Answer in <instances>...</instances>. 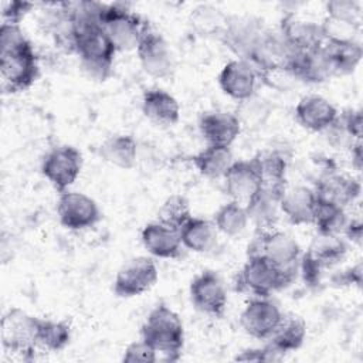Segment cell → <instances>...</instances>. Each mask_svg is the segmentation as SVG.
<instances>
[{"label":"cell","mask_w":363,"mask_h":363,"mask_svg":"<svg viewBox=\"0 0 363 363\" xmlns=\"http://www.w3.org/2000/svg\"><path fill=\"white\" fill-rule=\"evenodd\" d=\"M0 75L6 92L26 91L40 75L35 51L18 24L0 26Z\"/></svg>","instance_id":"6da1fadb"},{"label":"cell","mask_w":363,"mask_h":363,"mask_svg":"<svg viewBox=\"0 0 363 363\" xmlns=\"http://www.w3.org/2000/svg\"><path fill=\"white\" fill-rule=\"evenodd\" d=\"M72 50L78 54L82 69L92 79L105 81L112 74L118 51L101 24L74 27Z\"/></svg>","instance_id":"7a4b0ae2"},{"label":"cell","mask_w":363,"mask_h":363,"mask_svg":"<svg viewBox=\"0 0 363 363\" xmlns=\"http://www.w3.org/2000/svg\"><path fill=\"white\" fill-rule=\"evenodd\" d=\"M140 335L166 360L173 362L180 357L184 346V328L180 316L169 306L160 303L153 308L142 325Z\"/></svg>","instance_id":"3957f363"},{"label":"cell","mask_w":363,"mask_h":363,"mask_svg":"<svg viewBox=\"0 0 363 363\" xmlns=\"http://www.w3.org/2000/svg\"><path fill=\"white\" fill-rule=\"evenodd\" d=\"M296 269H282L264 257L251 255L237 277L235 288L255 298H268L296 278Z\"/></svg>","instance_id":"277c9868"},{"label":"cell","mask_w":363,"mask_h":363,"mask_svg":"<svg viewBox=\"0 0 363 363\" xmlns=\"http://www.w3.org/2000/svg\"><path fill=\"white\" fill-rule=\"evenodd\" d=\"M259 255L282 269H299L301 247L284 231L258 230L248 245V257Z\"/></svg>","instance_id":"5b68a950"},{"label":"cell","mask_w":363,"mask_h":363,"mask_svg":"<svg viewBox=\"0 0 363 363\" xmlns=\"http://www.w3.org/2000/svg\"><path fill=\"white\" fill-rule=\"evenodd\" d=\"M40 319L20 308L9 309L0 322V339L3 347L13 353L31 354L37 345Z\"/></svg>","instance_id":"8992f818"},{"label":"cell","mask_w":363,"mask_h":363,"mask_svg":"<svg viewBox=\"0 0 363 363\" xmlns=\"http://www.w3.org/2000/svg\"><path fill=\"white\" fill-rule=\"evenodd\" d=\"M146 27L147 23L142 21L136 13L119 4H106L102 17V28L116 51L136 50Z\"/></svg>","instance_id":"52a82bcc"},{"label":"cell","mask_w":363,"mask_h":363,"mask_svg":"<svg viewBox=\"0 0 363 363\" xmlns=\"http://www.w3.org/2000/svg\"><path fill=\"white\" fill-rule=\"evenodd\" d=\"M82 169V155L71 145L52 147L43 159L41 173L60 193L78 179Z\"/></svg>","instance_id":"ba28073f"},{"label":"cell","mask_w":363,"mask_h":363,"mask_svg":"<svg viewBox=\"0 0 363 363\" xmlns=\"http://www.w3.org/2000/svg\"><path fill=\"white\" fill-rule=\"evenodd\" d=\"M267 31L262 21L254 17H228L221 38L238 60L250 61Z\"/></svg>","instance_id":"9c48e42d"},{"label":"cell","mask_w":363,"mask_h":363,"mask_svg":"<svg viewBox=\"0 0 363 363\" xmlns=\"http://www.w3.org/2000/svg\"><path fill=\"white\" fill-rule=\"evenodd\" d=\"M159 272L149 257H135L125 262L113 281V291L121 298H133L149 291L157 281Z\"/></svg>","instance_id":"30bf717a"},{"label":"cell","mask_w":363,"mask_h":363,"mask_svg":"<svg viewBox=\"0 0 363 363\" xmlns=\"http://www.w3.org/2000/svg\"><path fill=\"white\" fill-rule=\"evenodd\" d=\"M57 214L61 225L74 231L94 227L101 220L96 201L85 193L71 190L60 193Z\"/></svg>","instance_id":"8fae6325"},{"label":"cell","mask_w":363,"mask_h":363,"mask_svg":"<svg viewBox=\"0 0 363 363\" xmlns=\"http://www.w3.org/2000/svg\"><path fill=\"white\" fill-rule=\"evenodd\" d=\"M136 54L143 71L155 78H167L174 68V58L169 43L149 26L136 47Z\"/></svg>","instance_id":"7c38bea8"},{"label":"cell","mask_w":363,"mask_h":363,"mask_svg":"<svg viewBox=\"0 0 363 363\" xmlns=\"http://www.w3.org/2000/svg\"><path fill=\"white\" fill-rule=\"evenodd\" d=\"M190 299L194 308L213 318L223 316L227 306V292L214 271H203L190 282Z\"/></svg>","instance_id":"4fadbf2b"},{"label":"cell","mask_w":363,"mask_h":363,"mask_svg":"<svg viewBox=\"0 0 363 363\" xmlns=\"http://www.w3.org/2000/svg\"><path fill=\"white\" fill-rule=\"evenodd\" d=\"M282 312L268 298L251 299L240 315V325L247 335L255 339H269L277 329Z\"/></svg>","instance_id":"5bb4252c"},{"label":"cell","mask_w":363,"mask_h":363,"mask_svg":"<svg viewBox=\"0 0 363 363\" xmlns=\"http://www.w3.org/2000/svg\"><path fill=\"white\" fill-rule=\"evenodd\" d=\"M257 69L244 60L228 61L218 74L221 91L235 101H247L254 96L258 79Z\"/></svg>","instance_id":"9a60e30c"},{"label":"cell","mask_w":363,"mask_h":363,"mask_svg":"<svg viewBox=\"0 0 363 363\" xmlns=\"http://www.w3.org/2000/svg\"><path fill=\"white\" fill-rule=\"evenodd\" d=\"M225 191L231 200L247 204L262 187L255 160H235L224 174Z\"/></svg>","instance_id":"2e32d148"},{"label":"cell","mask_w":363,"mask_h":363,"mask_svg":"<svg viewBox=\"0 0 363 363\" xmlns=\"http://www.w3.org/2000/svg\"><path fill=\"white\" fill-rule=\"evenodd\" d=\"M286 72L311 84H319L329 79L332 77V69L325 41L318 47L295 52L286 67Z\"/></svg>","instance_id":"e0dca14e"},{"label":"cell","mask_w":363,"mask_h":363,"mask_svg":"<svg viewBox=\"0 0 363 363\" xmlns=\"http://www.w3.org/2000/svg\"><path fill=\"white\" fill-rule=\"evenodd\" d=\"M339 116L336 106L320 95H306L295 106L298 123L311 132H325Z\"/></svg>","instance_id":"ac0fdd59"},{"label":"cell","mask_w":363,"mask_h":363,"mask_svg":"<svg viewBox=\"0 0 363 363\" xmlns=\"http://www.w3.org/2000/svg\"><path fill=\"white\" fill-rule=\"evenodd\" d=\"M241 122L233 112H207L199 122V129L207 145L231 146L241 132Z\"/></svg>","instance_id":"d6986e66"},{"label":"cell","mask_w":363,"mask_h":363,"mask_svg":"<svg viewBox=\"0 0 363 363\" xmlns=\"http://www.w3.org/2000/svg\"><path fill=\"white\" fill-rule=\"evenodd\" d=\"M315 206L316 194L306 186H286L279 196V211L295 225L312 224Z\"/></svg>","instance_id":"ffe728a7"},{"label":"cell","mask_w":363,"mask_h":363,"mask_svg":"<svg viewBox=\"0 0 363 363\" xmlns=\"http://www.w3.org/2000/svg\"><path fill=\"white\" fill-rule=\"evenodd\" d=\"M140 240L147 252L156 258H177L183 248L179 230L160 221L146 224L140 233Z\"/></svg>","instance_id":"44dd1931"},{"label":"cell","mask_w":363,"mask_h":363,"mask_svg":"<svg viewBox=\"0 0 363 363\" xmlns=\"http://www.w3.org/2000/svg\"><path fill=\"white\" fill-rule=\"evenodd\" d=\"M142 112L153 125L169 128L179 122L180 105L167 91L152 88L145 91L142 96Z\"/></svg>","instance_id":"7402d4cb"},{"label":"cell","mask_w":363,"mask_h":363,"mask_svg":"<svg viewBox=\"0 0 363 363\" xmlns=\"http://www.w3.org/2000/svg\"><path fill=\"white\" fill-rule=\"evenodd\" d=\"M360 183L342 173L329 172L319 177L313 189L316 197L323 201L346 207L360 196Z\"/></svg>","instance_id":"603a6c76"},{"label":"cell","mask_w":363,"mask_h":363,"mask_svg":"<svg viewBox=\"0 0 363 363\" xmlns=\"http://www.w3.org/2000/svg\"><path fill=\"white\" fill-rule=\"evenodd\" d=\"M279 196L281 193L262 189L245 204L250 223H254L257 230H271L279 217Z\"/></svg>","instance_id":"cb8c5ba5"},{"label":"cell","mask_w":363,"mask_h":363,"mask_svg":"<svg viewBox=\"0 0 363 363\" xmlns=\"http://www.w3.org/2000/svg\"><path fill=\"white\" fill-rule=\"evenodd\" d=\"M306 337V325L305 320L298 315H284L269 336V345L274 346L284 356L289 352L298 350Z\"/></svg>","instance_id":"d4e9b609"},{"label":"cell","mask_w":363,"mask_h":363,"mask_svg":"<svg viewBox=\"0 0 363 363\" xmlns=\"http://www.w3.org/2000/svg\"><path fill=\"white\" fill-rule=\"evenodd\" d=\"M197 172L208 179H220L228 172L235 162L230 146L207 145L203 150L191 157Z\"/></svg>","instance_id":"484cf974"},{"label":"cell","mask_w":363,"mask_h":363,"mask_svg":"<svg viewBox=\"0 0 363 363\" xmlns=\"http://www.w3.org/2000/svg\"><path fill=\"white\" fill-rule=\"evenodd\" d=\"M99 156L119 169H132L138 160V143L130 135H112L99 146Z\"/></svg>","instance_id":"4316f807"},{"label":"cell","mask_w":363,"mask_h":363,"mask_svg":"<svg viewBox=\"0 0 363 363\" xmlns=\"http://www.w3.org/2000/svg\"><path fill=\"white\" fill-rule=\"evenodd\" d=\"M258 167L262 189L282 193L286 187V159L277 150L259 152L252 157Z\"/></svg>","instance_id":"83f0119b"},{"label":"cell","mask_w":363,"mask_h":363,"mask_svg":"<svg viewBox=\"0 0 363 363\" xmlns=\"http://www.w3.org/2000/svg\"><path fill=\"white\" fill-rule=\"evenodd\" d=\"M179 233L183 247L193 252L210 251L217 240V228L214 223L193 216L180 227Z\"/></svg>","instance_id":"f1b7e54d"},{"label":"cell","mask_w":363,"mask_h":363,"mask_svg":"<svg viewBox=\"0 0 363 363\" xmlns=\"http://www.w3.org/2000/svg\"><path fill=\"white\" fill-rule=\"evenodd\" d=\"M332 77L352 74L362 60V45L359 41H325Z\"/></svg>","instance_id":"f546056e"},{"label":"cell","mask_w":363,"mask_h":363,"mask_svg":"<svg viewBox=\"0 0 363 363\" xmlns=\"http://www.w3.org/2000/svg\"><path fill=\"white\" fill-rule=\"evenodd\" d=\"M346 252L347 248L340 235L318 234L305 254L326 271L328 268L340 264L345 259Z\"/></svg>","instance_id":"4dcf8cb0"},{"label":"cell","mask_w":363,"mask_h":363,"mask_svg":"<svg viewBox=\"0 0 363 363\" xmlns=\"http://www.w3.org/2000/svg\"><path fill=\"white\" fill-rule=\"evenodd\" d=\"M214 225L217 231L227 237L240 235L248 225L250 218L244 204L230 200L218 207L214 214Z\"/></svg>","instance_id":"1f68e13d"},{"label":"cell","mask_w":363,"mask_h":363,"mask_svg":"<svg viewBox=\"0 0 363 363\" xmlns=\"http://www.w3.org/2000/svg\"><path fill=\"white\" fill-rule=\"evenodd\" d=\"M347 216L345 207L337 204L319 200L316 197V206L313 213L312 224L316 225L318 234H329V235H340L347 224Z\"/></svg>","instance_id":"d6a6232c"},{"label":"cell","mask_w":363,"mask_h":363,"mask_svg":"<svg viewBox=\"0 0 363 363\" xmlns=\"http://www.w3.org/2000/svg\"><path fill=\"white\" fill-rule=\"evenodd\" d=\"M71 340V326L65 320L40 319L37 345L50 352L62 350Z\"/></svg>","instance_id":"836d02e7"},{"label":"cell","mask_w":363,"mask_h":363,"mask_svg":"<svg viewBox=\"0 0 363 363\" xmlns=\"http://www.w3.org/2000/svg\"><path fill=\"white\" fill-rule=\"evenodd\" d=\"M191 217L189 200L184 196L173 194L164 200L157 213V221L180 230V227Z\"/></svg>","instance_id":"e575fe53"},{"label":"cell","mask_w":363,"mask_h":363,"mask_svg":"<svg viewBox=\"0 0 363 363\" xmlns=\"http://www.w3.org/2000/svg\"><path fill=\"white\" fill-rule=\"evenodd\" d=\"M228 17L221 13L220 9L201 4L193 10L191 24L204 34H223L227 26Z\"/></svg>","instance_id":"d590c367"},{"label":"cell","mask_w":363,"mask_h":363,"mask_svg":"<svg viewBox=\"0 0 363 363\" xmlns=\"http://www.w3.org/2000/svg\"><path fill=\"white\" fill-rule=\"evenodd\" d=\"M328 17L349 23L353 26H360L362 21V4L354 0H332L326 3Z\"/></svg>","instance_id":"8d00e7d4"},{"label":"cell","mask_w":363,"mask_h":363,"mask_svg":"<svg viewBox=\"0 0 363 363\" xmlns=\"http://www.w3.org/2000/svg\"><path fill=\"white\" fill-rule=\"evenodd\" d=\"M122 360L129 363H153L157 360V352L146 340L140 339L128 345Z\"/></svg>","instance_id":"74e56055"},{"label":"cell","mask_w":363,"mask_h":363,"mask_svg":"<svg viewBox=\"0 0 363 363\" xmlns=\"http://www.w3.org/2000/svg\"><path fill=\"white\" fill-rule=\"evenodd\" d=\"M33 9L31 3L27 1H7L3 3L1 11V23L18 24L26 17V14Z\"/></svg>","instance_id":"f35d334b"},{"label":"cell","mask_w":363,"mask_h":363,"mask_svg":"<svg viewBox=\"0 0 363 363\" xmlns=\"http://www.w3.org/2000/svg\"><path fill=\"white\" fill-rule=\"evenodd\" d=\"M339 122L345 128V130L354 139L360 140L362 138V112L359 109H346L339 115Z\"/></svg>","instance_id":"ab89813d"},{"label":"cell","mask_w":363,"mask_h":363,"mask_svg":"<svg viewBox=\"0 0 363 363\" xmlns=\"http://www.w3.org/2000/svg\"><path fill=\"white\" fill-rule=\"evenodd\" d=\"M332 281H333V284H337V285H350V284L360 285V282H362V264L357 262L352 268H347L342 272L339 271L337 274H335L332 277Z\"/></svg>","instance_id":"60d3db41"},{"label":"cell","mask_w":363,"mask_h":363,"mask_svg":"<svg viewBox=\"0 0 363 363\" xmlns=\"http://www.w3.org/2000/svg\"><path fill=\"white\" fill-rule=\"evenodd\" d=\"M346 237L353 242H360L362 240V223L360 220H347V224L343 230Z\"/></svg>","instance_id":"b9f144b4"}]
</instances>
